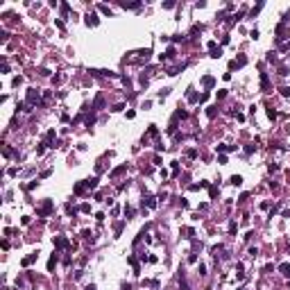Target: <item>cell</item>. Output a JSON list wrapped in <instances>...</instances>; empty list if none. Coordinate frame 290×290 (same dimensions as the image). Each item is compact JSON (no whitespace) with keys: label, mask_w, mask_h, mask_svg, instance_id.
<instances>
[{"label":"cell","mask_w":290,"mask_h":290,"mask_svg":"<svg viewBox=\"0 0 290 290\" xmlns=\"http://www.w3.org/2000/svg\"><path fill=\"white\" fill-rule=\"evenodd\" d=\"M100 11H102V14H109V16H111V9H109V7H104V5H100Z\"/></svg>","instance_id":"28"},{"label":"cell","mask_w":290,"mask_h":290,"mask_svg":"<svg viewBox=\"0 0 290 290\" xmlns=\"http://www.w3.org/2000/svg\"><path fill=\"white\" fill-rule=\"evenodd\" d=\"M238 290H245V288H238Z\"/></svg>","instance_id":"31"},{"label":"cell","mask_w":290,"mask_h":290,"mask_svg":"<svg viewBox=\"0 0 290 290\" xmlns=\"http://www.w3.org/2000/svg\"><path fill=\"white\" fill-rule=\"evenodd\" d=\"M84 190H86V181H79V184H75V188H73L75 195H84Z\"/></svg>","instance_id":"8"},{"label":"cell","mask_w":290,"mask_h":290,"mask_svg":"<svg viewBox=\"0 0 290 290\" xmlns=\"http://www.w3.org/2000/svg\"><path fill=\"white\" fill-rule=\"evenodd\" d=\"M54 138H57V134H54V129H50V132L45 134V143H52Z\"/></svg>","instance_id":"16"},{"label":"cell","mask_w":290,"mask_h":290,"mask_svg":"<svg viewBox=\"0 0 290 290\" xmlns=\"http://www.w3.org/2000/svg\"><path fill=\"white\" fill-rule=\"evenodd\" d=\"M36 258H39V252H32V254H30V256H25V258L21 261V265H25V267H27V265H30V263H34Z\"/></svg>","instance_id":"6"},{"label":"cell","mask_w":290,"mask_h":290,"mask_svg":"<svg viewBox=\"0 0 290 290\" xmlns=\"http://www.w3.org/2000/svg\"><path fill=\"white\" fill-rule=\"evenodd\" d=\"M54 265H57V254L50 256V261H48V270H54Z\"/></svg>","instance_id":"18"},{"label":"cell","mask_w":290,"mask_h":290,"mask_svg":"<svg viewBox=\"0 0 290 290\" xmlns=\"http://www.w3.org/2000/svg\"><path fill=\"white\" fill-rule=\"evenodd\" d=\"M52 243H54V247H57V249H66V247H73V245H70V240L66 238V236H57V238H52Z\"/></svg>","instance_id":"2"},{"label":"cell","mask_w":290,"mask_h":290,"mask_svg":"<svg viewBox=\"0 0 290 290\" xmlns=\"http://www.w3.org/2000/svg\"><path fill=\"white\" fill-rule=\"evenodd\" d=\"M66 213H68V215H75V213H77V209H75L73 204H68V206H66Z\"/></svg>","instance_id":"22"},{"label":"cell","mask_w":290,"mask_h":290,"mask_svg":"<svg viewBox=\"0 0 290 290\" xmlns=\"http://www.w3.org/2000/svg\"><path fill=\"white\" fill-rule=\"evenodd\" d=\"M82 238L91 240V243H93V240H95V238H93V233H91V231H88V229H84V231H82Z\"/></svg>","instance_id":"20"},{"label":"cell","mask_w":290,"mask_h":290,"mask_svg":"<svg viewBox=\"0 0 290 290\" xmlns=\"http://www.w3.org/2000/svg\"><path fill=\"white\" fill-rule=\"evenodd\" d=\"M267 118L274 120V118H277V111H274V109H267Z\"/></svg>","instance_id":"27"},{"label":"cell","mask_w":290,"mask_h":290,"mask_svg":"<svg viewBox=\"0 0 290 290\" xmlns=\"http://www.w3.org/2000/svg\"><path fill=\"white\" fill-rule=\"evenodd\" d=\"M52 209H54V202H52V199H45V202L39 206V211H36V213L41 215V218H45V215L52 213Z\"/></svg>","instance_id":"1"},{"label":"cell","mask_w":290,"mask_h":290,"mask_svg":"<svg viewBox=\"0 0 290 290\" xmlns=\"http://www.w3.org/2000/svg\"><path fill=\"white\" fill-rule=\"evenodd\" d=\"M150 136H159V129H156V125H150V132H147Z\"/></svg>","instance_id":"21"},{"label":"cell","mask_w":290,"mask_h":290,"mask_svg":"<svg viewBox=\"0 0 290 290\" xmlns=\"http://www.w3.org/2000/svg\"><path fill=\"white\" fill-rule=\"evenodd\" d=\"M39 102V91L36 88H30V93H27V104H36Z\"/></svg>","instance_id":"4"},{"label":"cell","mask_w":290,"mask_h":290,"mask_svg":"<svg viewBox=\"0 0 290 290\" xmlns=\"http://www.w3.org/2000/svg\"><path fill=\"white\" fill-rule=\"evenodd\" d=\"M281 95H283V98H290V86H283V88H281Z\"/></svg>","instance_id":"25"},{"label":"cell","mask_w":290,"mask_h":290,"mask_svg":"<svg viewBox=\"0 0 290 290\" xmlns=\"http://www.w3.org/2000/svg\"><path fill=\"white\" fill-rule=\"evenodd\" d=\"M18 84H23V77L18 75V77H14V79H11V86H18Z\"/></svg>","instance_id":"23"},{"label":"cell","mask_w":290,"mask_h":290,"mask_svg":"<svg viewBox=\"0 0 290 290\" xmlns=\"http://www.w3.org/2000/svg\"><path fill=\"white\" fill-rule=\"evenodd\" d=\"M172 172H175V175L179 172V163H177V161H172Z\"/></svg>","instance_id":"29"},{"label":"cell","mask_w":290,"mask_h":290,"mask_svg":"<svg viewBox=\"0 0 290 290\" xmlns=\"http://www.w3.org/2000/svg\"><path fill=\"white\" fill-rule=\"evenodd\" d=\"M229 231H231V233H236V231H238V224H236V222H229Z\"/></svg>","instance_id":"26"},{"label":"cell","mask_w":290,"mask_h":290,"mask_svg":"<svg viewBox=\"0 0 290 290\" xmlns=\"http://www.w3.org/2000/svg\"><path fill=\"white\" fill-rule=\"evenodd\" d=\"M98 186V177H93V179H86V188L91 190V188H95Z\"/></svg>","instance_id":"19"},{"label":"cell","mask_w":290,"mask_h":290,"mask_svg":"<svg viewBox=\"0 0 290 290\" xmlns=\"http://www.w3.org/2000/svg\"><path fill=\"white\" fill-rule=\"evenodd\" d=\"M245 64H247V59H245V57H238V59H233V61L229 64V68H231V70H233V68H243Z\"/></svg>","instance_id":"5"},{"label":"cell","mask_w":290,"mask_h":290,"mask_svg":"<svg viewBox=\"0 0 290 290\" xmlns=\"http://www.w3.org/2000/svg\"><path fill=\"white\" fill-rule=\"evenodd\" d=\"M202 84H204V86H213V84H215V79H213L211 75H206V77H202Z\"/></svg>","instance_id":"12"},{"label":"cell","mask_w":290,"mask_h":290,"mask_svg":"<svg viewBox=\"0 0 290 290\" xmlns=\"http://www.w3.org/2000/svg\"><path fill=\"white\" fill-rule=\"evenodd\" d=\"M79 211H82V213H91V204H82Z\"/></svg>","instance_id":"24"},{"label":"cell","mask_w":290,"mask_h":290,"mask_svg":"<svg viewBox=\"0 0 290 290\" xmlns=\"http://www.w3.org/2000/svg\"><path fill=\"white\" fill-rule=\"evenodd\" d=\"M229 184H231V186H240V184H243V177H240V175H231Z\"/></svg>","instance_id":"9"},{"label":"cell","mask_w":290,"mask_h":290,"mask_svg":"<svg viewBox=\"0 0 290 290\" xmlns=\"http://www.w3.org/2000/svg\"><path fill=\"white\" fill-rule=\"evenodd\" d=\"M261 91H270V77H267V73L261 75Z\"/></svg>","instance_id":"7"},{"label":"cell","mask_w":290,"mask_h":290,"mask_svg":"<svg viewBox=\"0 0 290 290\" xmlns=\"http://www.w3.org/2000/svg\"><path fill=\"white\" fill-rule=\"evenodd\" d=\"M127 170V166H118V168H116V170L111 172V177H118V175H122V172Z\"/></svg>","instance_id":"15"},{"label":"cell","mask_w":290,"mask_h":290,"mask_svg":"<svg viewBox=\"0 0 290 290\" xmlns=\"http://www.w3.org/2000/svg\"><path fill=\"white\" fill-rule=\"evenodd\" d=\"M209 50H211V57H213V59H218V57L222 54V48H218L215 41H209Z\"/></svg>","instance_id":"3"},{"label":"cell","mask_w":290,"mask_h":290,"mask_svg":"<svg viewBox=\"0 0 290 290\" xmlns=\"http://www.w3.org/2000/svg\"><path fill=\"white\" fill-rule=\"evenodd\" d=\"M86 290H98V288H95V286H88V288H86Z\"/></svg>","instance_id":"30"},{"label":"cell","mask_w":290,"mask_h":290,"mask_svg":"<svg viewBox=\"0 0 290 290\" xmlns=\"http://www.w3.org/2000/svg\"><path fill=\"white\" fill-rule=\"evenodd\" d=\"M86 25H98V16L95 14H86Z\"/></svg>","instance_id":"10"},{"label":"cell","mask_w":290,"mask_h":290,"mask_svg":"<svg viewBox=\"0 0 290 290\" xmlns=\"http://www.w3.org/2000/svg\"><path fill=\"white\" fill-rule=\"evenodd\" d=\"M175 54H177V52H175V48H168V50H166V54H161V61H163V59H172Z\"/></svg>","instance_id":"11"},{"label":"cell","mask_w":290,"mask_h":290,"mask_svg":"<svg viewBox=\"0 0 290 290\" xmlns=\"http://www.w3.org/2000/svg\"><path fill=\"white\" fill-rule=\"evenodd\" d=\"M209 181H199V184H190V190H199V188H206Z\"/></svg>","instance_id":"13"},{"label":"cell","mask_w":290,"mask_h":290,"mask_svg":"<svg viewBox=\"0 0 290 290\" xmlns=\"http://www.w3.org/2000/svg\"><path fill=\"white\" fill-rule=\"evenodd\" d=\"M143 204H147L150 209H154V206H156V199H154V197H145V199H143Z\"/></svg>","instance_id":"17"},{"label":"cell","mask_w":290,"mask_h":290,"mask_svg":"<svg viewBox=\"0 0 290 290\" xmlns=\"http://www.w3.org/2000/svg\"><path fill=\"white\" fill-rule=\"evenodd\" d=\"M279 270H281L286 277H290V263H281V265H279Z\"/></svg>","instance_id":"14"}]
</instances>
